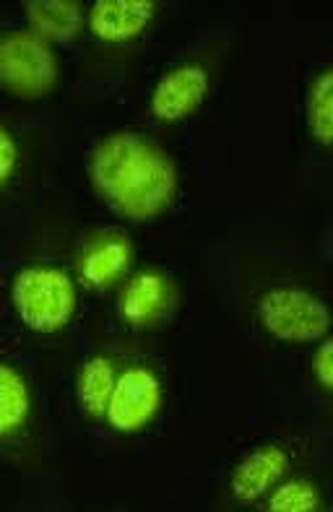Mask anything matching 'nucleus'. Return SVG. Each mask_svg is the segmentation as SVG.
<instances>
[{"label":"nucleus","mask_w":333,"mask_h":512,"mask_svg":"<svg viewBox=\"0 0 333 512\" xmlns=\"http://www.w3.org/2000/svg\"><path fill=\"white\" fill-rule=\"evenodd\" d=\"M131 260L133 245L125 234H94L79 255V276L89 289H107L128 273Z\"/></svg>","instance_id":"6e6552de"},{"label":"nucleus","mask_w":333,"mask_h":512,"mask_svg":"<svg viewBox=\"0 0 333 512\" xmlns=\"http://www.w3.org/2000/svg\"><path fill=\"white\" fill-rule=\"evenodd\" d=\"M289 453L281 445H261L248 453L229 476V492L237 502H258L287 474Z\"/></svg>","instance_id":"1a4fd4ad"},{"label":"nucleus","mask_w":333,"mask_h":512,"mask_svg":"<svg viewBox=\"0 0 333 512\" xmlns=\"http://www.w3.org/2000/svg\"><path fill=\"white\" fill-rule=\"evenodd\" d=\"M58 84L53 47L32 32L0 34V86L16 97H42Z\"/></svg>","instance_id":"20e7f679"},{"label":"nucleus","mask_w":333,"mask_h":512,"mask_svg":"<svg viewBox=\"0 0 333 512\" xmlns=\"http://www.w3.org/2000/svg\"><path fill=\"white\" fill-rule=\"evenodd\" d=\"M115 380H118V370L110 357H92L89 362H84V367L79 370V380H76V396H79L86 416L105 419Z\"/></svg>","instance_id":"f8f14e48"},{"label":"nucleus","mask_w":333,"mask_h":512,"mask_svg":"<svg viewBox=\"0 0 333 512\" xmlns=\"http://www.w3.org/2000/svg\"><path fill=\"white\" fill-rule=\"evenodd\" d=\"M211 78L206 65L183 63L164 73L151 94V112L159 123H180L209 97Z\"/></svg>","instance_id":"423d86ee"},{"label":"nucleus","mask_w":333,"mask_h":512,"mask_svg":"<svg viewBox=\"0 0 333 512\" xmlns=\"http://www.w3.org/2000/svg\"><path fill=\"white\" fill-rule=\"evenodd\" d=\"M99 198L133 221L157 219L177 193L175 164L157 143L136 133H115L99 143L89 164Z\"/></svg>","instance_id":"f257e3e1"},{"label":"nucleus","mask_w":333,"mask_h":512,"mask_svg":"<svg viewBox=\"0 0 333 512\" xmlns=\"http://www.w3.org/2000/svg\"><path fill=\"white\" fill-rule=\"evenodd\" d=\"M14 305L27 328L58 333L76 312V286L63 268L29 266L14 281Z\"/></svg>","instance_id":"f03ea898"},{"label":"nucleus","mask_w":333,"mask_h":512,"mask_svg":"<svg viewBox=\"0 0 333 512\" xmlns=\"http://www.w3.org/2000/svg\"><path fill=\"white\" fill-rule=\"evenodd\" d=\"M307 128L315 143L326 149L333 136V73L320 71L307 91Z\"/></svg>","instance_id":"4468645a"},{"label":"nucleus","mask_w":333,"mask_h":512,"mask_svg":"<svg viewBox=\"0 0 333 512\" xmlns=\"http://www.w3.org/2000/svg\"><path fill=\"white\" fill-rule=\"evenodd\" d=\"M268 512H315L323 510V494L310 479H292L276 484L266 500Z\"/></svg>","instance_id":"2eb2a0df"},{"label":"nucleus","mask_w":333,"mask_h":512,"mask_svg":"<svg viewBox=\"0 0 333 512\" xmlns=\"http://www.w3.org/2000/svg\"><path fill=\"white\" fill-rule=\"evenodd\" d=\"M331 341H323L320 344V349L315 351V357H313V377L318 380V385L326 393H331L333 388V359H331Z\"/></svg>","instance_id":"f3484780"},{"label":"nucleus","mask_w":333,"mask_h":512,"mask_svg":"<svg viewBox=\"0 0 333 512\" xmlns=\"http://www.w3.org/2000/svg\"><path fill=\"white\" fill-rule=\"evenodd\" d=\"M32 393L27 377L11 364L0 362V437L16 435L29 422Z\"/></svg>","instance_id":"ddd939ff"},{"label":"nucleus","mask_w":333,"mask_h":512,"mask_svg":"<svg viewBox=\"0 0 333 512\" xmlns=\"http://www.w3.org/2000/svg\"><path fill=\"white\" fill-rule=\"evenodd\" d=\"M159 406H162L159 377L144 364H133V367L120 372L118 380H115L105 419L115 432L133 435V432H141L157 416Z\"/></svg>","instance_id":"39448f33"},{"label":"nucleus","mask_w":333,"mask_h":512,"mask_svg":"<svg viewBox=\"0 0 333 512\" xmlns=\"http://www.w3.org/2000/svg\"><path fill=\"white\" fill-rule=\"evenodd\" d=\"M258 320L268 336L284 344H310L328 333L326 302L302 286H274L258 299Z\"/></svg>","instance_id":"7ed1b4c3"},{"label":"nucleus","mask_w":333,"mask_h":512,"mask_svg":"<svg viewBox=\"0 0 333 512\" xmlns=\"http://www.w3.org/2000/svg\"><path fill=\"white\" fill-rule=\"evenodd\" d=\"M16 164H19V143L11 130L0 125V188H6V182L14 177Z\"/></svg>","instance_id":"dca6fc26"},{"label":"nucleus","mask_w":333,"mask_h":512,"mask_svg":"<svg viewBox=\"0 0 333 512\" xmlns=\"http://www.w3.org/2000/svg\"><path fill=\"white\" fill-rule=\"evenodd\" d=\"M27 19L32 34L45 42H68L79 34L84 11L71 0H34L27 3Z\"/></svg>","instance_id":"9b49d317"},{"label":"nucleus","mask_w":333,"mask_h":512,"mask_svg":"<svg viewBox=\"0 0 333 512\" xmlns=\"http://www.w3.org/2000/svg\"><path fill=\"white\" fill-rule=\"evenodd\" d=\"M154 13L151 0H99L89 11V29L107 45H125L146 32Z\"/></svg>","instance_id":"9d476101"},{"label":"nucleus","mask_w":333,"mask_h":512,"mask_svg":"<svg viewBox=\"0 0 333 512\" xmlns=\"http://www.w3.org/2000/svg\"><path fill=\"white\" fill-rule=\"evenodd\" d=\"M175 284L167 273L144 271L133 276L120 294V318L133 328H151L162 323L175 307Z\"/></svg>","instance_id":"0eeeda50"}]
</instances>
